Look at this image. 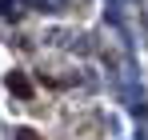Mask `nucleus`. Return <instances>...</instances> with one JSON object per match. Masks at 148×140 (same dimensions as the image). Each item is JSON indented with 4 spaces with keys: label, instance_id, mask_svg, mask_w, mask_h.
I'll return each mask as SVG.
<instances>
[{
    "label": "nucleus",
    "instance_id": "obj_2",
    "mask_svg": "<svg viewBox=\"0 0 148 140\" xmlns=\"http://www.w3.org/2000/svg\"><path fill=\"white\" fill-rule=\"evenodd\" d=\"M20 140H36V132L32 128H20Z\"/></svg>",
    "mask_w": 148,
    "mask_h": 140
},
{
    "label": "nucleus",
    "instance_id": "obj_1",
    "mask_svg": "<svg viewBox=\"0 0 148 140\" xmlns=\"http://www.w3.org/2000/svg\"><path fill=\"white\" fill-rule=\"evenodd\" d=\"M8 88H12L16 96H32V84H28V76H20V72L8 76Z\"/></svg>",
    "mask_w": 148,
    "mask_h": 140
}]
</instances>
